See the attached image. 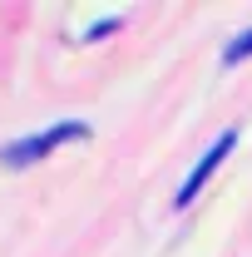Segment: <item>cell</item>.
<instances>
[{"label": "cell", "mask_w": 252, "mask_h": 257, "mask_svg": "<svg viewBox=\"0 0 252 257\" xmlns=\"http://www.w3.org/2000/svg\"><path fill=\"white\" fill-rule=\"evenodd\" d=\"M74 139H89V124L69 119V124H55V128H45V134L15 139V144H5V149H0V163H5V168H30V163L50 159V154H55L60 144H74Z\"/></svg>", "instance_id": "6da1fadb"}, {"label": "cell", "mask_w": 252, "mask_h": 257, "mask_svg": "<svg viewBox=\"0 0 252 257\" xmlns=\"http://www.w3.org/2000/svg\"><path fill=\"white\" fill-rule=\"evenodd\" d=\"M232 144H237V128H222V134H218V144H213V149H208V154L198 159V168H193L188 178H183V188H178V198H173L178 208H188L193 198L203 193V183H208V178L218 173V163L227 159V154H232Z\"/></svg>", "instance_id": "7a4b0ae2"}, {"label": "cell", "mask_w": 252, "mask_h": 257, "mask_svg": "<svg viewBox=\"0 0 252 257\" xmlns=\"http://www.w3.org/2000/svg\"><path fill=\"white\" fill-rule=\"evenodd\" d=\"M252 55V30L247 35H237V40H232V45H227V50H222V60L227 64H237V60H247Z\"/></svg>", "instance_id": "3957f363"}, {"label": "cell", "mask_w": 252, "mask_h": 257, "mask_svg": "<svg viewBox=\"0 0 252 257\" xmlns=\"http://www.w3.org/2000/svg\"><path fill=\"white\" fill-rule=\"evenodd\" d=\"M109 30H119V20H99V25L84 35V40H99V35H109Z\"/></svg>", "instance_id": "277c9868"}]
</instances>
